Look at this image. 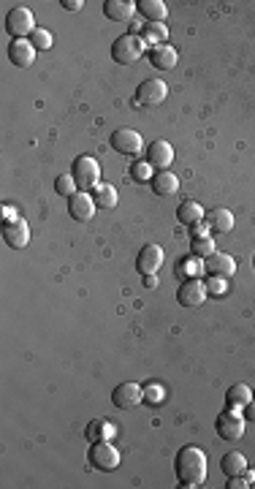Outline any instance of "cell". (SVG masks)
Segmentation results:
<instances>
[{
  "instance_id": "obj_1",
  "label": "cell",
  "mask_w": 255,
  "mask_h": 489,
  "mask_svg": "<svg viewBox=\"0 0 255 489\" xmlns=\"http://www.w3.org/2000/svg\"><path fill=\"white\" fill-rule=\"evenodd\" d=\"M174 470H176V481L179 487L196 489L206 481V454L198 446H182L174 457Z\"/></svg>"
},
{
  "instance_id": "obj_2",
  "label": "cell",
  "mask_w": 255,
  "mask_h": 489,
  "mask_svg": "<svg viewBox=\"0 0 255 489\" xmlns=\"http://www.w3.org/2000/svg\"><path fill=\"white\" fill-rule=\"evenodd\" d=\"M144 52H147V44H144L142 36H136V33H125V36H120V38L111 44V60L120 63V66L136 63Z\"/></svg>"
},
{
  "instance_id": "obj_3",
  "label": "cell",
  "mask_w": 255,
  "mask_h": 489,
  "mask_svg": "<svg viewBox=\"0 0 255 489\" xmlns=\"http://www.w3.org/2000/svg\"><path fill=\"white\" fill-rule=\"evenodd\" d=\"M71 177L77 180V185H79V191H90V188H95L98 185V180H100V166H98V160L95 158H90V155H79L77 160H74V166H71Z\"/></svg>"
},
{
  "instance_id": "obj_4",
  "label": "cell",
  "mask_w": 255,
  "mask_h": 489,
  "mask_svg": "<svg viewBox=\"0 0 255 489\" xmlns=\"http://www.w3.org/2000/svg\"><path fill=\"white\" fill-rule=\"evenodd\" d=\"M5 30L14 36V38H27L33 36L36 30V19H33V11L25 8V5H16L5 14Z\"/></svg>"
},
{
  "instance_id": "obj_5",
  "label": "cell",
  "mask_w": 255,
  "mask_h": 489,
  "mask_svg": "<svg viewBox=\"0 0 255 489\" xmlns=\"http://www.w3.org/2000/svg\"><path fill=\"white\" fill-rule=\"evenodd\" d=\"M87 460H90V465H92L95 470H114V468L120 465V451H117L109 440H98V443L90 446Z\"/></svg>"
},
{
  "instance_id": "obj_6",
  "label": "cell",
  "mask_w": 255,
  "mask_h": 489,
  "mask_svg": "<svg viewBox=\"0 0 255 489\" xmlns=\"http://www.w3.org/2000/svg\"><path fill=\"white\" fill-rule=\"evenodd\" d=\"M209 291H206V283H201L198 278L182 280V285L176 288V302L182 307H201L206 302Z\"/></svg>"
},
{
  "instance_id": "obj_7",
  "label": "cell",
  "mask_w": 255,
  "mask_h": 489,
  "mask_svg": "<svg viewBox=\"0 0 255 489\" xmlns=\"http://www.w3.org/2000/svg\"><path fill=\"white\" fill-rule=\"evenodd\" d=\"M215 432L223 438V440H239L245 435V416H239L234 408H228L226 414H220L215 419Z\"/></svg>"
},
{
  "instance_id": "obj_8",
  "label": "cell",
  "mask_w": 255,
  "mask_h": 489,
  "mask_svg": "<svg viewBox=\"0 0 255 489\" xmlns=\"http://www.w3.org/2000/svg\"><path fill=\"white\" fill-rule=\"evenodd\" d=\"M111 403H114V408H120V411H131V408H136V405L144 403V389H142L139 383H133V381L120 383V386H114V392H111Z\"/></svg>"
},
{
  "instance_id": "obj_9",
  "label": "cell",
  "mask_w": 255,
  "mask_h": 489,
  "mask_svg": "<svg viewBox=\"0 0 255 489\" xmlns=\"http://www.w3.org/2000/svg\"><path fill=\"white\" fill-rule=\"evenodd\" d=\"M3 242H5L8 248H14V250L27 248V242H30V226H27V220H25V217H11V220H5V223H3Z\"/></svg>"
},
{
  "instance_id": "obj_10",
  "label": "cell",
  "mask_w": 255,
  "mask_h": 489,
  "mask_svg": "<svg viewBox=\"0 0 255 489\" xmlns=\"http://www.w3.org/2000/svg\"><path fill=\"white\" fill-rule=\"evenodd\" d=\"M111 147L120 155H139L144 150V136L133 128H117L111 134Z\"/></svg>"
},
{
  "instance_id": "obj_11",
  "label": "cell",
  "mask_w": 255,
  "mask_h": 489,
  "mask_svg": "<svg viewBox=\"0 0 255 489\" xmlns=\"http://www.w3.org/2000/svg\"><path fill=\"white\" fill-rule=\"evenodd\" d=\"M166 95H169V87L163 79H144L136 90V101L142 106H158L166 101Z\"/></svg>"
},
{
  "instance_id": "obj_12",
  "label": "cell",
  "mask_w": 255,
  "mask_h": 489,
  "mask_svg": "<svg viewBox=\"0 0 255 489\" xmlns=\"http://www.w3.org/2000/svg\"><path fill=\"white\" fill-rule=\"evenodd\" d=\"M163 259H166V253H163L161 245H144L139 250V256H136V270L142 272V278L144 275H155L163 267Z\"/></svg>"
},
{
  "instance_id": "obj_13",
  "label": "cell",
  "mask_w": 255,
  "mask_h": 489,
  "mask_svg": "<svg viewBox=\"0 0 255 489\" xmlns=\"http://www.w3.org/2000/svg\"><path fill=\"white\" fill-rule=\"evenodd\" d=\"M204 272H206L209 278H231V275L237 272V261H234V256L215 250L212 256L204 259Z\"/></svg>"
},
{
  "instance_id": "obj_14",
  "label": "cell",
  "mask_w": 255,
  "mask_h": 489,
  "mask_svg": "<svg viewBox=\"0 0 255 489\" xmlns=\"http://www.w3.org/2000/svg\"><path fill=\"white\" fill-rule=\"evenodd\" d=\"M8 60L16 69H30L36 60V47L30 44V38H14L8 47Z\"/></svg>"
},
{
  "instance_id": "obj_15",
  "label": "cell",
  "mask_w": 255,
  "mask_h": 489,
  "mask_svg": "<svg viewBox=\"0 0 255 489\" xmlns=\"http://www.w3.org/2000/svg\"><path fill=\"white\" fill-rule=\"evenodd\" d=\"M95 210H98V204L92 202V196L85 193V191H77V193L68 199V215H71L74 220H79V223L92 220Z\"/></svg>"
},
{
  "instance_id": "obj_16",
  "label": "cell",
  "mask_w": 255,
  "mask_h": 489,
  "mask_svg": "<svg viewBox=\"0 0 255 489\" xmlns=\"http://www.w3.org/2000/svg\"><path fill=\"white\" fill-rule=\"evenodd\" d=\"M152 169H169L171 166V160H174V147H171L169 141H163V139H158V141H152L150 147H147V158H144Z\"/></svg>"
},
{
  "instance_id": "obj_17",
  "label": "cell",
  "mask_w": 255,
  "mask_h": 489,
  "mask_svg": "<svg viewBox=\"0 0 255 489\" xmlns=\"http://www.w3.org/2000/svg\"><path fill=\"white\" fill-rule=\"evenodd\" d=\"M147 58H150V63H152L158 71H171V69H176V63H179V55H176V49H174L171 44L150 47Z\"/></svg>"
},
{
  "instance_id": "obj_18",
  "label": "cell",
  "mask_w": 255,
  "mask_h": 489,
  "mask_svg": "<svg viewBox=\"0 0 255 489\" xmlns=\"http://www.w3.org/2000/svg\"><path fill=\"white\" fill-rule=\"evenodd\" d=\"M133 11H136V3H131V0H106L103 3V14L111 22H128L133 16Z\"/></svg>"
},
{
  "instance_id": "obj_19",
  "label": "cell",
  "mask_w": 255,
  "mask_h": 489,
  "mask_svg": "<svg viewBox=\"0 0 255 489\" xmlns=\"http://www.w3.org/2000/svg\"><path fill=\"white\" fill-rule=\"evenodd\" d=\"M150 185H152V193L155 196H174L176 191H179V180L171 174L169 169H163V171H158V174H152V180H150Z\"/></svg>"
},
{
  "instance_id": "obj_20",
  "label": "cell",
  "mask_w": 255,
  "mask_h": 489,
  "mask_svg": "<svg viewBox=\"0 0 255 489\" xmlns=\"http://www.w3.org/2000/svg\"><path fill=\"white\" fill-rule=\"evenodd\" d=\"M206 226L212 228V234H228V231H234V212L226 210V207H215L209 212Z\"/></svg>"
},
{
  "instance_id": "obj_21",
  "label": "cell",
  "mask_w": 255,
  "mask_h": 489,
  "mask_svg": "<svg viewBox=\"0 0 255 489\" xmlns=\"http://www.w3.org/2000/svg\"><path fill=\"white\" fill-rule=\"evenodd\" d=\"M136 8L144 14L147 22H166V16H169V5L163 0H142V3H136Z\"/></svg>"
},
{
  "instance_id": "obj_22",
  "label": "cell",
  "mask_w": 255,
  "mask_h": 489,
  "mask_svg": "<svg viewBox=\"0 0 255 489\" xmlns=\"http://www.w3.org/2000/svg\"><path fill=\"white\" fill-rule=\"evenodd\" d=\"M176 220L190 228V226H196V223L204 220V207H201L198 202H182V204L176 207Z\"/></svg>"
},
{
  "instance_id": "obj_23",
  "label": "cell",
  "mask_w": 255,
  "mask_h": 489,
  "mask_svg": "<svg viewBox=\"0 0 255 489\" xmlns=\"http://www.w3.org/2000/svg\"><path fill=\"white\" fill-rule=\"evenodd\" d=\"M169 38V27L163 22H147L142 27V41L150 44V47H158V44H166Z\"/></svg>"
},
{
  "instance_id": "obj_24",
  "label": "cell",
  "mask_w": 255,
  "mask_h": 489,
  "mask_svg": "<svg viewBox=\"0 0 255 489\" xmlns=\"http://www.w3.org/2000/svg\"><path fill=\"white\" fill-rule=\"evenodd\" d=\"M226 403H228V408H245L247 403H253V389L247 386V383H234L231 389H228V394H226Z\"/></svg>"
},
{
  "instance_id": "obj_25",
  "label": "cell",
  "mask_w": 255,
  "mask_h": 489,
  "mask_svg": "<svg viewBox=\"0 0 255 489\" xmlns=\"http://www.w3.org/2000/svg\"><path fill=\"white\" fill-rule=\"evenodd\" d=\"M220 468H223V473H226L228 479H234V476L247 473V460H245V454H239V451H228V454L223 457Z\"/></svg>"
},
{
  "instance_id": "obj_26",
  "label": "cell",
  "mask_w": 255,
  "mask_h": 489,
  "mask_svg": "<svg viewBox=\"0 0 255 489\" xmlns=\"http://www.w3.org/2000/svg\"><path fill=\"white\" fill-rule=\"evenodd\" d=\"M92 202H95L100 210H111V207H117V191H114V185L98 182V185L92 188Z\"/></svg>"
},
{
  "instance_id": "obj_27",
  "label": "cell",
  "mask_w": 255,
  "mask_h": 489,
  "mask_svg": "<svg viewBox=\"0 0 255 489\" xmlns=\"http://www.w3.org/2000/svg\"><path fill=\"white\" fill-rule=\"evenodd\" d=\"M114 435V427L106 419H92L85 427V438L90 443H98V440H109Z\"/></svg>"
},
{
  "instance_id": "obj_28",
  "label": "cell",
  "mask_w": 255,
  "mask_h": 489,
  "mask_svg": "<svg viewBox=\"0 0 255 489\" xmlns=\"http://www.w3.org/2000/svg\"><path fill=\"white\" fill-rule=\"evenodd\" d=\"M176 272H179V278H182V280L198 278V275L204 272V261H201L198 256H185V259L179 261V267H176Z\"/></svg>"
},
{
  "instance_id": "obj_29",
  "label": "cell",
  "mask_w": 255,
  "mask_h": 489,
  "mask_svg": "<svg viewBox=\"0 0 255 489\" xmlns=\"http://www.w3.org/2000/svg\"><path fill=\"white\" fill-rule=\"evenodd\" d=\"M30 44H33L38 52H46V49H52V33H49L46 27H36L33 36H30Z\"/></svg>"
},
{
  "instance_id": "obj_30",
  "label": "cell",
  "mask_w": 255,
  "mask_h": 489,
  "mask_svg": "<svg viewBox=\"0 0 255 489\" xmlns=\"http://www.w3.org/2000/svg\"><path fill=\"white\" fill-rule=\"evenodd\" d=\"M55 191H57L60 196H68V199H71V196L79 191V185H77V180H74L71 174H60V177L55 180Z\"/></svg>"
},
{
  "instance_id": "obj_31",
  "label": "cell",
  "mask_w": 255,
  "mask_h": 489,
  "mask_svg": "<svg viewBox=\"0 0 255 489\" xmlns=\"http://www.w3.org/2000/svg\"><path fill=\"white\" fill-rule=\"evenodd\" d=\"M190 250H193V256L206 259V256H212V253H215V242H212V237H201V239H193Z\"/></svg>"
},
{
  "instance_id": "obj_32",
  "label": "cell",
  "mask_w": 255,
  "mask_h": 489,
  "mask_svg": "<svg viewBox=\"0 0 255 489\" xmlns=\"http://www.w3.org/2000/svg\"><path fill=\"white\" fill-rule=\"evenodd\" d=\"M206 291L212 296H226L228 294V278H209L206 280Z\"/></svg>"
},
{
  "instance_id": "obj_33",
  "label": "cell",
  "mask_w": 255,
  "mask_h": 489,
  "mask_svg": "<svg viewBox=\"0 0 255 489\" xmlns=\"http://www.w3.org/2000/svg\"><path fill=\"white\" fill-rule=\"evenodd\" d=\"M133 180H139V182H147V180H152V166L147 163V160H142V163H136L133 166Z\"/></svg>"
},
{
  "instance_id": "obj_34",
  "label": "cell",
  "mask_w": 255,
  "mask_h": 489,
  "mask_svg": "<svg viewBox=\"0 0 255 489\" xmlns=\"http://www.w3.org/2000/svg\"><path fill=\"white\" fill-rule=\"evenodd\" d=\"M144 400H147L150 405H161V403H163V389H161L158 383L147 386V389H144Z\"/></svg>"
},
{
  "instance_id": "obj_35",
  "label": "cell",
  "mask_w": 255,
  "mask_h": 489,
  "mask_svg": "<svg viewBox=\"0 0 255 489\" xmlns=\"http://www.w3.org/2000/svg\"><path fill=\"white\" fill-rule=\"evenodd\" d=\"M190 228H193V237H196V239H201V237H209V234H212V228H209L206 223H196V226H190Z\"/></svg>"
},
{
  "instance_id": "obj_36",
  "label": "cell",
  "mask_w": 255,
  "mask_h": 489,
  "mask_svg": "<svg viewBox=\"0 0 255 489\" xmlns=\"http://www.w3.org/2000/svg\"><path fill=\"white\" fill-rule=\"evenodd\" d=\"M63 8H66V11H82L85 3H82V0H63Z\"/></svg>"
},
{
  "instance_id": "obj_37",
  "label": "cell",
  "mask_w": 255,
  "mask_h": 489,
  "mask_svg": "<svg viewBox=\"0 0 255 489\" xmlns=\"http://www.w3.org/2000/svg\"><path fill=\"white\" fill-rule=\"evenodd\" d=\"M250 484L245 481V479H239V476H234V479H228V489H247Z\"/></svg>"
},
{
  "instance_id": "obj_38",
  "label": "cell",
  "mask_w": 255,
  "mask_h": 489,
  "mask_svg": "<svg viewBox=\"0 0 255 489\" xmlns=\"http://www.w3.org/2000/svg\"><path fill=\"white\" fill-rule=\"evenodd\" d=\"M255 421V403H247V405H245V421Z\"/></svg>"
},
{
  "instance_id": "obj_39",
  "label": "cell",
  "mask_w": 255,
  "mask_h": 489,
  "mask_svg": "<svg viewBox=\"0 0 255 489\" xmlns=\"http://www.w3.org/2000/svg\"><path fill=\"white\" fill-rule=\"evenodd\" d=\"M144 285H147V288H155V285H158V278H155V275H144Z\"/></svg>"
},
{
  "instance_id": "obj_40",
  "label": "cell",
  "mask_w": 255,
  "mask_h": 489,
  "mask_svg": "<svg viewBox=\"0 0 255 489\" xmlns=\"http://www.w3.org/2000/svg\"><path fill=\"white\" fill-rule=\"evenodd\" d=\"M253 267H255V256H253Z\"/></svg>"
},
{
  "instance_id": "obj_41",
  "label": "cell",
  "mask_w": 255,
  "mask_h": 489,
  "mask_svg": "<svg viewBox=\"0 0 255 489\" xmlns=\"http://www.w3.org/2000/svg\"><path fill=\"white\" fill-rule=\"evenodd\" d=\"M253 400H255V392H253Z\"/></svg>"
}]
</instances>
